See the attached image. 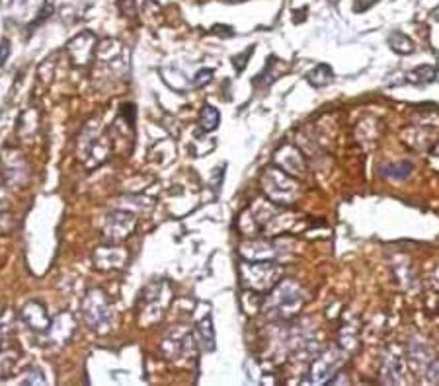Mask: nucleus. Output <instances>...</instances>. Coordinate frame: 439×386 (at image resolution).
Returning <instances> with one entry per match:
<instances>
[{
  "instance_id": "f257e3e1",
  "label": "nucleus",
  "mask_w": 439,
  "mask_h": 386,
  "mask_svg": "<svg viewBox=\"0 0 439 386\" xmlns=\"http://www.w3.org/2000/svg\"><path fill=\"white\" fill-rule=\"evenodd\" d=\"M283 270L276 261H248L241 263V281L246 291L267 293L279 283Z\"/></svg>"
},
{
  "instance_id": "f03ea898",
  "label": "nucleus",
  "mask_w": 439,
  "mask_h": 386,
  "mask_svg": "<svg viewBox=\"0 0 439 386\" xmlns=\"http://www.w3.org/2000/svg\"><path fill=\"white\" fill-rule=\"evenodd\" d=\"M262 185L272 203L289 205L299 195V183L291 178L289 172H285L279 166H269L264 170Z\"/></svg>"
},
{
  "instance_id": "7ed1b4c3",
  "label": "nucleus",
  "mask_w": 439,
  "mask_h": 386,
  "mask_svg": "<svg viewBox=\"0 0 439 386\" xmlns=\"http://www.w3.org/2000/svg\"><path fill=\"white\" fill-rule=\"evenodd\" d=\"M300 305H303V291L299 285L293 281H283V283L276 285L266 307L272 316L285 320L295 316L300 310Z\"/></svg>"
},
{
  "instance_id": "20e7f679",
  "label": "nucleus",
  "mask_w": 439,
  "mask_h": 386,
  "mask_svg": "<svg viewBox=\"0 0 439 386\" xmlns=\"http://www.w3.org/2000/svg\"><path fill=\"white\" fill-rule=\"evenodd\" d=\"M82 312L86 322L92 326L94 329H104L110 326L112 322V308L110 303L100 291H90L84 303H82Z\"/></svg>"
},
{
  "instance_id": "39448f33",
  "label": "nucleus",
  "mask_w": 439,
  "mask_h": 386,
  "mask_svg": "<svg viewBox=\"0 0 439 386\" xmlns=\"http://www.w3.org/2000/svg\"><path fill=\"white\" fill-rule=\"evenodd\" d=\"M283 254V246L276 240H258L241 246V256L248 261H278Z\"/></svg>"
},
{
  "instance_id": "423d86ee",
  "label": "nucleus",
  "mask_w": 439,
  "mask_h": 386,
  "mask_svg": "<svg viewBox=\"0 0 439 386\" xmlns=\"http://www.w3.org/2000/svg\"><path fill=\"white\" fill-rule=\"evenodd\" d=\"M338 363H340V353L336 352V349L323 353V355L312 363L309 380H311V383H326V380H330V376H332V373L336 371Z\"/></svg>"
},
{
  "instance_id": "0eeeda50",
  "label": "nucleus",
  "mask_w": 439,
  "mask_h": 386,
  "mask_svg": "<svg viewBox=\"0 0 439 386\" xmlns=\"http://www.w3.org/2000/svg\"><path fill=\"white\" fill-rule=\"evenodd\" d=\"M133 225H135V219L127 213H112L108 216L104 234L110 240H121L131 234Z\"/></svg>"
},
{
  "instance_id": "6e6552de",
  "label": "nucleus",
  "mask_w": 439,
  "mask_h": 386,
  "mask_svg": "<svg viewBox=\"0 0 439 386\" xmlns=\"http://www.w3.org/2000/svg\"><path fill=\"white\" fill-rule=\"evenodd\" d=\"M276 159L279 162V168H283V170L289 172V174H303L305 172V160L299 154V150H295V148H281L278 154H276Z\"/></svg>"
},
{
  "instance_id": "1a4fd4ad",
  "label": "nucleus",
  "mask_w": 439,
  "mask_h": 386,
  "mask_svg": "<svg viewBox=\"0 0 439 386\" xmlns=\"http://www.w3.org/2000/svg\"><path fill=\"white\" fill-rule=\"evenodd\" d=\"M382 376H385L387 383H394V385H400V383L405 380V365H402L398 355H393V353H391V355L387 357V363H385V369H382Z\"/></svg>"
},
{
  "instance_id": "9d476101",
  "label": "nucleus",
  "mask_w": 439,
  "mask_h": 386,
  "mask_svg": "<svg viewBox=\"0 0 439 386\" xmlns=\"http://www.w3.org/2000/svg\"><path fill=\"white\" fill-rule=\"evenodd\" d=\"M23 318L28 320V324L34 329H45L49 328V318H47L45 310L41 305L30 303L28 307L23 308Z\"/></svg>"
},
{
  "instance_id": "9b49d317",
  "label": "nucleus",
  "mask_w": 439,
  "mask_h": 386,
  "mask_svg": "<svg viewBox=\"0 0 439 386\" xmlns=\"http://www.w3.org/2000/svg\"><path fill=\"white\" fill-rule=\"evenodd\" d=\"M332 68L326 67V65H318L316 68H312L311 72H309V82H311L314 88H324L330 80H332Z\"/></svg>"
},
{
  "instance_id": "f8f14e48",
  "label": "nucleus",
  "mask_w": 439,
  "mask_h": 386,
  "mask_svg": "<svg viewBox=\"0 0 439 386\" xmlns=\"http://www.w3.org/2000/svg\"><path fill=\"white\" fill-rule=\"evenodd\" d=\"M197 332H199V338H201V345H203V349L211 352V349L215 347V332H213L211 318L199 320V324H197Z\"/></svg>"
},
{
  "instance_id": "ddd939ff",
  "label": "nucleus",
  "mask_w": 439,
  "mask_h": 386,
  "mask_svg": "<svg viewBox=\"0 0 439 386\" xmlns=\"http://www.w3.org/2000/svg\"><path fill=\"white\" fill-rule=\"evenodd\" d=\"M431 80H436V68L433 67H418L412 72H408V77H406V82L416 84V86L428 84Z\"/></svg>"
},
{
  "instance_id": "4468645a",
  "label": "nucleus",
  "mask_w": 439,
  "mask_h": 386,
  "mask_svg": "<svg viewBox=\"0 0 439 386\" xmlns=\"http://www.w3.org/2000/svg\"><path fill=\"white\" fill-rule=\"evenodd\" d=\"M391 47H393V51L396 53H412L414 51V43H412V39L405 34H393L391 35Z\"/></svg>"
},
{
  "instance_id": "2eb2a0df",
  "label": "nucleus",
  "mask_w": 439,
  "mask_h": 386,
  "mask_svg": "<svg viewBox=\"0 0 439 386\" xmlns=\"http://www.w3.org/2000/svg\"><path fill=\"white\" fill-rule=\"evenodd\" d=\"M217 125H219V112L213 105H205L201 112V127L205 131H213Z\"/></svg>"
},
{
  "instance_id": "dca6fc26",
  "label": "nucleus",
  "mask_w": 439,
  "mask_h": 386,
  "mask_svg": "<svg viewBox=\"0 0 439 386\" xmlns=\"http://www.w3.org/2000/svg\"><path fill=\"white\" fill-rule=\"evenodd\" d=\"M410 172H412V164L410 162H402V164H394V166L382 168V174L389 176V178H394V180H405Z\"/></svg>"
},
{
  "instance_id": "f3484780",
  "label": "nucleus",
  "mask_w": 439,
  "mask_h": 386,
  "mask_svg": "<svg viewBox=\"0 0 439 386\" xmlns=\"http://www.w3.org/2000/svg\"><path fill=\"white\" fill-rule=\"evenodd\" d=\"M211 79H213V70H211V68H205V70H199V72H197L194 84H196V86H201L203 82H209Z\"/></svg>"
},
{
  "instance_id": "a211bd4d",
  "label": "nucleus",
  "mask_w": 439,
  "mask_h": 386,
  "mask_svg": "<svg viewBox=\"0 0 439 386\" xmlns=\"http://www.w3.org/2000/svg\"><path fill=\"white\" fill-rule=\"evenodd\" d=\"M433 16H436V20H439V8H438V12L433 14Z\"/></svg>"
}]
</instances>
